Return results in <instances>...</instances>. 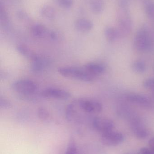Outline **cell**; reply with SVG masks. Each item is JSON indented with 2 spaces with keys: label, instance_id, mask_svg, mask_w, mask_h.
Wrapping results in <instances>:
<instances>
[{
  "label": "cell",
  "instance_id": "obj_1",
  "mask_svg": "<svg viewBox=\"0 0 154 154\" xmlns=\"http://www.w3.org/2000/svg\"><path fill=\"white\" fill-rule=\"evenodd\" d=\"M135 48L140 52H151L154 48L153 37L146 27L138 30L134 40Z\"/></svg>",
  "mask_w": 154,
  "mask_h": 154
},
{
  "label": "cell",
  "instance_id": "obj_2",
  "mask_svg": "<svg viewBox=\"0 0 154 154\" xmlns=\"http://www.w3.org/2000/svg\"><path fill=\"white\" fill-rule=\"evenodd\" d=\"M58 72L62 76L86 82L93 81L96 78V77L85 70L84 68L80 69L74 67H63L58 68Z\"/></svg>",
  "mask_w": 154,
  "mask_h": 154
},
{
  "label": "cell",
  "instance_id": "obj_3",
  "mask_svg": "<svg viewBox=\"0 0 154 154\" xmlns=\"http://www.w3.org/2000/svg\"><path fill=\"white\" fill-rule=\"evenodd\" d=\"M119 17L118 21V27L119 37L127 36L131 32L133 28L132 20L130 19L127 11V7H120Z\"/></svg>",
  "mask_w": 154,
  "mask_h": 154
},
{
  "label": "cell",
  "instance_id": "obj_4",
  "mask_svg": "<svg viewBox=\"0 0 154 154\" xmlns=\"http://www.w3.org/2000/svg\"><path fill=\"white\" fill-rule=\"evenodd\" d=\"M11 87L14 90L23 95L33 94L37 88L35 82L29 79L19 80L14 82L12 84Z\"/></svg>",
  "mask_w": 154,
  "mask_h": 154
},
{
  "label": "cell",
  "instance_id": "obj_5",
  "mask_svg": "<svg viewBox=\"0 0 154 154\" xmlns=\"http://www.w3.org/2000/svg\"><path fill=\"white\" fill-rule=\"evenodd\" d=\"M101 142L108 146H116L123 143L124 136L122 133L113 131L101 135Z\"/></svg>",
  "mask_w": 154,
  "mask_h": 154
},
{
  "label": "cell",
  "instance_id": "obj_6",
  "mask_svg": "<svg viewBox=\"0 0 154 154\" xmlns=\"http://www.w3.org/2000/svg\"><path fill=\"white\" fill-rule=\"evenodd\" d=\"M94 128L101 134H105L113 131L115 125L111 119L105 118H96L93 120Z\"/></svg>",
  "mask_w": 154,
  "mask_h": 154
},
{
  "label": "cell",
  "instance_id": "obj_7",
  "mask_svg": "<svg viewBox=\"0 0 154 154\" xmlns=\"http://www.w3.org/2000/svg\"><path fill=\"white\" fill-rule=\"evenodd\" d=\"M126 98L129 102L144 108L150 109L154 107V103L152 100L144 95L131 93L127 95Z\"/></svg>",
  "mask_w": 154,
  "mask_h": 154
},
{
  "label": "cell",
  "instance_id": "obj_8",
  "mask_svg": "<svg viewBox=\"0 0 154 154\" xmlns=\"http://www.w3.org/2000/svg\"><path fill=\"white\" fill-rule=\"evenodd\" d=\"M76 101L81 109L86 113H98L103 109L102 105L95 100L79 99Z\"/></svg>",
  "mask_w": 154,
  "mask_h": 154
},
{
  "label": "cell",
  "instance_id": "obj_9",
  "mask_svg": "<svg viewBox=\"0 0 154 154\" xmlns=\"http://www.w3.org/2000/svg\"><path fill=\"white\" fill-rule=\"evenodd\" d=\"M41 95L44 97L60 100L68 99L71 96L68 91L56 88L46 89L42 91Z\"/></svg>",
  "mask_w": 154,
  "mask_h": 154
},
{
  "label": "cell",
  "instance_id": "obj_10",
  "mask_svg": "<svg viewBox=\"0 0 154 154\" xmlns=\"http://www.w3.org/2000/svg\"><path fill=\"white\" fill-rule=\"evenodd\" d=\"M84 68L96 78L103 74L105 70L104 65L98 63H87L84 66Z\"/></svg>",
  "mask_w": 154,
  "mask_h": 154
},
{
  "label": "cell",
  "instance_id": "obj_11",
  "mask_svg": "<svg viewBox=\"0 0 154 154\" xmlns=\"http://www.w3.org/2000/svg\"><path fill=\"white\" fill-rule=\"evenodd\" d=\"M76 29L80 32H87L93 28V23L90 20L84 18L77 19L74 23Z\"/></svg>",
  "mask_w": 154,
  "mask_h": 154
},
{
  "label": "cell",
  "instance_id": "obj_12",
  "mask_svg": "<svg viewBox=\"0 0 154 154\" xmlns=\"http://www.w3.org/2000/svg\"><path fill=\"white\" fill-rule=\"evenodd\" d=\"M17 51L25 57L33 61L38 59L39 57L27 46L19 45L16 47Z\"/></svg>",
  "mask_w": 154,
  "mask_h": 154
},
{
  "label": "cell",
  "instance_id": "obj_13",
  "mask_svg": "<svg viewBox=\"0 0 154 154\" xmlns=\"http://www.w3.org/2000/svg\"><path fill=\"white\" fill-rule=\"evenodd\" d=\"M31 32L34 37L42 38L45 37L49 32L46 27L40 23H35L31 28Z\"/></svg>",
  "mask_w": 154,
  "mask_h": 154
},
{
  "label": "cell",
  "instance_id": "obj_14",
  "mask_svg": "<svg viewBox=\"0 0 154 154\" xmlns=\"http://www.w3.org/2000/svg\"><path fill=\"white\" fill-rule=\"evenodd\" d=\"M48 65V60L39 57L38 59L33 61L31 68L33 72L39 73L45 69Z\"/></svg>",
  "mask_w": 154,
  "mask_h": 154
},
{
  "label": "cell",
  "instance_id": "obj_15",
  "mask_svg": "<svg viewBox=\"0 0 154 154\" xmlns=\"http://www.w3.org/2000/svg\"><path fill=\"white\" fill-rule=\"evenodd\" d=\"M40 14L42 17L49 20H54L56 17V11L50 5H45L42 6L41 9Z\"/></svg>",
  "mask_w": 154,
  "mask_h": 154
},
{
  "label": "cell",
  "instance_id": "obj_16",
  "mask_svg": "<svg viewBox=\"0 0 154 154\" xmlns=\"http://www.w3.org/2000/svg\"><path fill=\"white\" fill-rule=\"evenodd\" d=\"M104 33L106 39L110 42L115 41L119 38L117 29L114 27H107L105 29Z\"/></svg>",
  "mask_w": 154,
  "mask_h": 154
},
{
  "label": "cell",
  "instance_id": "obj_17",
  "mask_svg": "<svg viewBox=\"0 0 154 154\" xmlns=\"http://www.w3.org/2000/svg\"><path fill=\"white\" fill-rule=\"evenodd\" d=\"M90 9L94 13L99 14L104 10V3L103 0H92L90 5Z\"/></svg>",
  "mask_w": 154,
  "mask_h": 154
},
{
  "label": "cell",
  "instance_id": "obj_18",
  "mask_svg": "<svg viewBox=\"0 0 154 154\" xmlns=\"http://www.w3.org/2000/svg\"><path fill=\"white\" fill-rule=\"evenodd\" d=\"M145 11L147 16L151 19H154V2L152 0H144Z\"/></svg>",
  "mask_w": 154,
  "mask_h": 154
},
{
  "label": "cell",
  "instance_id": "obj_19",
  "mask_svg": "<svg viewBox=\"0 0 154 154\" xmlns=\"http://www.w3.org/2000/svg\"><path fill=\"white\" fill-rule=\"evenodd\" d=\"M133 70L137 73H143L146 69V66L144 61L141 60H136L132 65Z\"/></svg>",
  "mask_w": 154,
  "mask_h": 154
},
{
  "label": "cell",
  "instance_id": "obj_20",
  "mask_svg": "<svg viewBox=\"0 0 154 154\" xmlns=\"http://www.w3.org/2000/svg\"><path fill=\"white\" fill-rule=\"evenodd\" d=\"M135 133L137 137L140 138H144L146 137L148 135V132L146 129L142 126L138 122L135 123Z\"/></svg>",
  "mask_w": 154,
  "mask_h": 154
},
{
  "label": "cell",
  "instance_id": "obj_21",
  "mask_svg": "<svg viewBox=\"0 0 154 154\" xmlns=\"http://www.w3.org/2000/svg\"><path fill=\"white\" fill-rule=\"evenodd\" d=\"M0 22L3 27H6L9 25L10 20L6 12L1 9L0 11Z\"/></svg>",
  "mask_w": 154,
  "mask_h": 154
},
{
  "label": "cell",
  "instance_id": "obj_22",
  "mask_svg": "<svg viewBox=\"0 0 154 154\" xmlns=\"http://www.w3.org/2000/svg\"><path fill=\"white\" fill-rule=\"evenodd\" d=\"M38 117L42 120H46L49 117V111L43 107H40L37 111Z\"/></svg>",
  "mask_w": 154,
  "mask_h": 154
},
{
  "label": "cell",
  "instance_id": "obj_23",
  "mask_svg": "<svg viewBox=\"0 0 154 154\" xmlns=\"http://www.w3.org/2000/svg\"><path fill=\"white\" fill-rule=\"evenodd\" d=\"M60 7L65 9L71 8L74 3V0H54Z\"/></svg>",
  "mask_w": 154,
  "mask_h": 154
},
{
  "label": "cell",
  "instance_id": "obj_24",
  "mask_svg": "<svg viewBox=\"0 0 154 154\" xmlns=\"http://www.w3.org/2000/svg\"><path fill=\"white\" fill-rule=\"evenodd\" d=\"M65 154H77V146L74 141L70 142Z\"/></svg>",
  "mask_w": 154,
  "mask_h": 154
},
{
  "label": "cell",
  "instance_id": "obj_25",
  "mask_svg": "<svg viewBox=\"0 0 154 154\" xmlns=\"http://www.w3.org/2000/svg\"><path fill=\"white\" fill-rule=\"evenodd\" d=\"M11 103L8 100L3 97H0V107L4 109H8L11 107Z\"/></svg>",
  "mask_w": 154,
  "mask_h": 154
},
{
  "label": "cell",
  "instance_id": "obj_26",
  "mask_svg": "<svg viewBox=\"0 0 154 154\" xmlns=\"http://www.w3.org/2000/svg\"><path fill=\"white\" fill-rule=\"evenodd\" d=\"M143 85L146 88L152 90L154 89V78L146 79L144 81Z\"/></svg>",
  "mask_w": 154,
  "mask_h": 154
},
{
  "label": "cell",
  "instance_id": "obj_27",
  "mask_svg": "<svg viewBox=\"0 0 154 154\" xmlns=\"http://www.w3.org/2000/svg\"><path fill=\"white\" fill-rule=\"evenodd\" d=\"M16 15L18 19L21 20H26L29 18L27 14L22 11H18L16 14Z\"/></svg>",
  "mask_w": 154,
  "mask_h": 154
},
{
  "label": "cell",
  "instance_id": "obj_28",
  "mask_svg": "<svg viewBox=\"0 0 154 154\" xmlns=\"http://www.w3.org/2000/svg\"><path fill=\"white\" fill-rule=\"evenodd\" d=\"M138 154H154L152 150L150 148H141L139 150Z\"/></svg>",
  "mask_w": 154,
  "mask_h": 154
},
{
  "label": "cell",
  "instance_id": "obj_29",
  "mask_svg": "<svg viewBox=\"0 0 154 154\" xmlns=\"http://www.w3.org/2000/svg\"><path fill=\"white\" fill-rule=\"evenodd\" d=\"M149 148L152 150L154 154V137L151 138L149 141Z\"/></svg>",
  "mask_w": 154,
  "mask_h": 154
},
{
  "label": "cell",
  "instance_id": "obj_30",
  "mask_svg": "<svg viewBox=\"0 0 154 154\" xmlns=\"http://www.w3.org/2000/svg\"><path fill=\"white\" fill-rule=\"evenodd\" d=\"M7 77V74H6V73L4 72H2L1 71V78H3L4 79L5 78H6Z\"/></svg>",
  "mask_w": 154,
  "mask_h": 154
},
{
  "label": "cell",
  "instance_id": "obj_31",
  "mask_svg": "<svg viewBox=\"0 0 154 154\" xmlns=\"http://www.w3.org/2000/svg\"><path fill=\"white\" fill-rule=\"evenodd\" d=\"M152 93H153V95L154 97V89L153 90H152Z\"/></svg>",
  "mask_w": 154,
  "mask_h": 154
}]
</instances>
